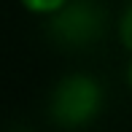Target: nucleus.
<instances>
[{
  "label": "nucleus",
  "instance_id": "obj_1",
  "mask_svg": "<svg viewBox=\"0 0 132 132\" xmlns=\"http://www.w3.org/2000/svg\"><path fill=\"white\" fill-rule=\"evenodd\" d=\"M100 105H103V89H100L97 78L76 73V76L62 78L54 86L49 111L57 124L76 129V127H84V124L92 121L97 116Z\"/></svg>",
  "mask_w": 132,
  "mask_h": 132
},
{
  "label": "nucleus",
  "instance_id": "obj_2",
  "mask_svg": "<svg viewBox=\"0 0 132 132\" xmlns=\"http://www.w3.org/2000/svg\"><path fill=\"white\" fill-rule=\"evenodd\" d=\"M49 27H51V35L57 40H62L65 46L92 43L97 38V30H100V11L89 0L73 3V5L68 3L59 14H54Z\"/></svg>",
  "mask_w": 132,
  "mask_h": 132
},
{
  "label": "nucleus",
  "instance_id": "obj_3",
  "mask_svg": "<svg viewBox=\"0 0 132 132\" xmlns=\"http://www.w3.org/2000/svg\"><path fill=\"white\" fill-rule=\"evenodd\" d=\"M68 3L70 0H22V5L32 14H59Z\"/></svg>",
  "mask_w": 132,
  "mask_h": 132
},
{
  "label": "nucleus",
  "instance_id": "obj_4",
  "mask_svg": "<svg viewBox=\"0 0 132 132\" xmlns=\"http://www.w3.org/2000/svg\"><path fill=\"white\" fill-rule=\"evenodd\" d=\"M119 38H121V43L132 49V3L127 5V11L121 14V22H119Z\"/></svg>",
  "mask_w": 132,
  "mask_h": 132
},
{
  "label": "nucleus",
  "instance_id": "obj_5",
  "mask_svg": "<svg viewBox=\"0 0 132 132\" xmlns=\"http://www.w3.org/2000/svg\"><path fill=\"white\" fill-rule=\"evenodd\" d=\"M127 81H129V86H132V62H129V68H127Z\"/></svg>",
  "mask_w": 132,
  "mask_h": 132
}]
</instances>
